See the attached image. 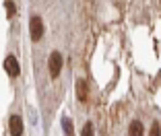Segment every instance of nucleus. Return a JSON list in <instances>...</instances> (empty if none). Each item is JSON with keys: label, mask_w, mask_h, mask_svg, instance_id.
Returning a JSON list of instances; mask_svg holds the SVG:
<instances>
[{"label": "nucleus", "mask_w": 161, "mask_h": 136, "mask_svg": "<svg viewBox=\"0 0 161 136\" xmlns=\"http://www.w3.org/2000/svg\"><path fill=\"white\" fill-rule=\"evenodd\" d=\"M29 33H31V39L33 41H39L43 35V21L39 17H33V19L29 21Z\"/></svg>", "instance_id": "f257e3e1"}, {"label": "nucleus", "mask_w": 161, "mask_h": 136, "mask_svg": "<svg viewBox=\"0 0 161 136\" xmlns=\"http://www.w3.org/2000/svg\"><path fill=\"white\" fill-rule=\"evenodd\" d=\"M47 68H50V74H52V76L60 74V70H62V56H60V52H52V54H50Z\"/></svg>", "instance_id": "f03ea898"}, {"label": "nucleus", "mask_w": 161, "mask_h": 136, "mask_svg": "<svg viewBox=\"0 0 161 136\" xmlns=\"http://www.w3.org/2000/svg\"><path fill=\"white\" fill-rule=\"evenodd\" d=\"M4 70L8 72L10 76H19V74H21L19 60H17L14 56H6V58H4Z\"/></svg>", "instance_id": "7ed1b4c3"}, {"label": "nucleus", "mask_w": 161, "mask_h": 136, "mask_svg": "<svg viewBox=\"0 0 161 136\" xmlns=\"http://www.w3.org/2000/svg\"><path fill=\"white\" fill-rule=\"evenodd\" d=\"M87 95H89V84H87L85 79H79L76 80V97H79V101H87Z\"/></svg>", "instance_id": "20e7f679"}, {"label": "nucleus", "mask_w": 161, "mask_h": 136, "mask_svg": "<svg viewBox=\"0 0 161 136\" xmlns=\"http://www.w3.org/2000/svg\"><path fill=\"white\" fill-rule=\"evenodd\" d=\"M21 134H23V120H21V116H13L10 117V136Z\"/></svg>", "instance_id": "39448f33"}, {"label": "nucleus", "mask_w": 161, "mask_h": 136, "mask_svg": "<svg viewBox=\"0 0 161 136\" xmlns=\"http://www.w3.org/2000/svg\"><path fill=\"white\" fill-rule=\"evenodd\" d=\"M145 134V128H142L141 122H132L130 128H128V136H142Z\"/></svg>", "instance_id": "423d86ee"}, {"label": "nucleus", "mask_w": 161, "mask_h": 136, "mask_svg": "<svg viewBox=\"0 0 161 136\" xmlns=\"http://www.w3.org/2000/svg\"><path fill=\"white\" fill-rule=\"evenodd\" d=\"M62 128H64V134L66 136H75L72 134V120L70 117H64V120H62Z\"/></svg>", "instance_id": "0eeeda50"}, {"label": "nucleus", "mask_w": 161, "mask_h": 136, "mask_svg": "<svg viewBox=\"0 0 161 136\" xmlns=\"http://www.w3.org/2000/svg\"><path fill=\"white\" fill-rule=\"evenodd\" d=\"M4 6H6V17H8V19H10V17H14V13H17V6H14L13 0H6Z\"/></svg>", "instance_id": "6e6552de"}, {"label": "nucleus", "mask_w": 161, "mask_h": 136, "mask_svg": "<svg viewBox=\"0 0 161 136\" xmlns=\"http://www.w3.org/2000/svg\"><path fill=\"white\" fill-rule=\"evenodd\" d=\"M149 136H161V126L157 122H153L151 126V132H149Z\"/></svg>", "instance_id": "1a4fd4ad"}, {"label": "nucleus", "mask_w": 161, "mask_h": 136, "mask_svg": "<svg viewBox=\"0 0 161 136\" xmlns=\"http://www.w3.org/2000/svg\"><path fill=\"white\" fill-rule=\"evenodd\" d=\"M80 136H93V124L87 122L85 128H83V132H80Z\"/></svg>", "instance_id": "9d476101"}]
</instances>
